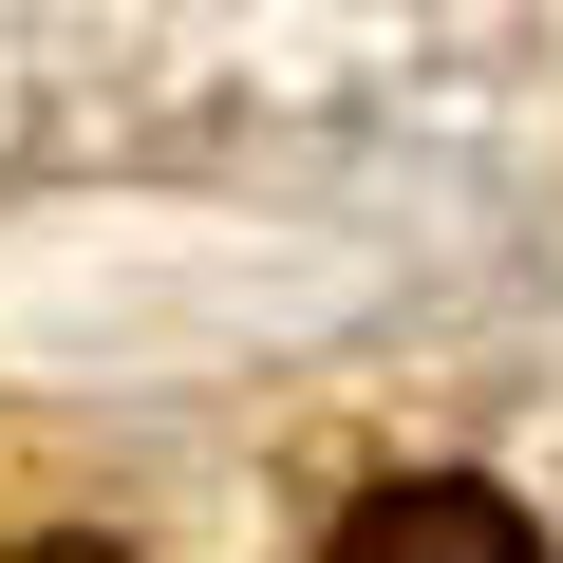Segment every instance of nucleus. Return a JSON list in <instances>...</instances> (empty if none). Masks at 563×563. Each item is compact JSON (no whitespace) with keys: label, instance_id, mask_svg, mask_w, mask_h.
<instances>
[{"label":"nucleus","instance_id":"obj_1","mask_svg":"<svg viewBox=\"0 0 563 563\" xmlns=\"http://www.w3.org/2000/svg\"><path fill=\"white\" fill-rule=\"evenodd\" d=\"M339 563H544V526L507 488H470V470H413V488H376L339 526Z\"/></svg>","mask_w":563,"mask_h":563},{"label":"nucleus","instance_id":"obj_2","mask_svg":"<svg viewBox=\"0 0 563 563\" xmlns=\"http://www.w3.org/2000/svg\"><path fill=\"white\" fill-rule=\"evenodd\" d=\"M38 563H95V544H38Z\"/></svg>","mask_w":563,"mask_h":563}]
</instances>
